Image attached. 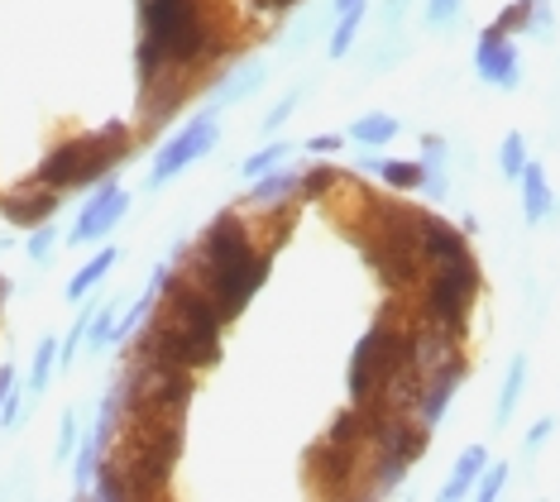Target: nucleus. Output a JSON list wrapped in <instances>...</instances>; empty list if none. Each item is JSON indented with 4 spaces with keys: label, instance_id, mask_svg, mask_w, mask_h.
Masks as SVG:
<instances>
[{
    "label": "nucleus",
    "instance_id": "obj_37",
    "mask_svg": "<svg viewBox=\"0 0 560 502\" xmlns=\"http://www.w3.org/2000/svg\"><path fill=\"white\" fill-rule=\"evenodd\" d=\"M340 144H346L340 135H316V139H307V149H312V153H330V159L340 153Z\"/></svg>",
    "mask_w": 560,
    "mask_h": 502
},
{
    "label": "nucleus",
    "instance_id": "obj_10",
    "mask_svg": "<svg viewBox=\"0 0 560 502\" xmlns=\"http://www.w3.org/2000/svg\"><path fill=\"white\" fill-rule=\"evenodd\" d=\"M125 211H130V197H125V187L120 183H101V191L82 206L78 225H72V244H92L101 235H110V230L125 221Z\"/></svg>",
    "mask_w": 560,
    "mask_h": 502
},
{
    "label": "nucleus",
    "instance_id": "obj_6",
    "mask_svg": "<svg viewBox=\"0 0 560 502\" xmlns=\"http://www.w3.org/2000/svg\"><path fill=\"white\" fill-rule=\"evenodd\" d=\"M427 292H422V320H436L451 335L469 330V306L479 302V288H483V273L475 264V254H460L451 264H431V273L422 278Z\"/></svg>",
    "mask_w": 560,
    "mask_h": 502
},
{
    "label": "nucleus",
    "instance_id": "obj_3",
    "mask_svg": "<svg viewBox=\"0 0 560 502\" xmlns=\"http://www.w3.org/2000/svg\"><path fill=\"white\" fill-rule=\"evenodd\" d=\"M135 139L125 125H106L96 135H82V139H62V144L48 153L34 173V183L54 187V191H68V187H86V183H101L120 159H130Z\"/></svg>",
    "mask_w": 560,
    "mask_h": 502
},
{
    "label": "nucleus",
    "instance_id": "obj_32",
    "mask_svg": "<svg viewBox=\"0 0 560 502\" xmlns=\"http://www.w3.org/2000/svg\"><path fill=\"white\" fill-rule=\"evenodd\" d=\"M551 431H556V417H537V421L527 427V441H522V450H527V455H537V450L551 441Z\"/></svg>",
    "mask_w": 560,
    "mask_h": 502
},
{
    "label": "nucleus",
    "instance_id": "obj_11",
    "mask_svg": "<svg viewBox=\"0 0 560 502\" xmlns=\"http://www.w3.org/2000/svg\"><path fill=\"white\" fill-rule=\"evenodd\" d=\"M360 465V450L354 445H336V441H322L312 445L307 455V474H312V488L316 493H346V479Z\"/></svg>",
    "mask_w": 560,
    "mask_h": 502
},
{
    "label": "nucleus",
    "instance_id": "obj_28",
    "mask_svg": "<svg viewBox=\"0 0 560 502\" xmlns=\"http://www.w3.org/2000/svg\"><path fill=\"white\" fill-rule=\"evenodd\" d=\"M465 10V0H427V24L431 30H441V24H455Z\"/></svg>",
    "mask_w": 560,
    "mask_h": 502
},
{
    "label": "nucleus",
    "instance_id": "obj_9",
    "mask_svg": "<svg viewBox=\"0 0 560 502\" xmlns=\"http://www.w3.org/2000/svg\"><path fill=\"white\" fill-rule=\"evenodd\" d=\"M465 373H469V364L455 354V359H445V364H436L422 378V388H417V402H412V411H417V421H422V427L436 431L441 421H445V411H451L455 393H460Z\"/></svg>",
    "mask_w": 560,
    "mask_h": 502
},
{
    "label": "nucleus",
    "instance_id": "obj_39",
    "mask_svg": "<svg viewBox=\"0 0 560 502\" xmlns=\"http://www.w3.org/2000/svg\"><path fill=\"white\" fill-rule=\"evenodd\" d=\"M350 5H360V0H330V10H336V15H340V10H350Z\"/></svg>",
    "mask_w": 560,
    "mask_h": 502
},
{
    "label": "nucleus",
    "instance_id": "obj_20",
    "mask_svg": "<svg viewBox=\"0 0 560 502\" xmlns=\"http://www.w3.org/2000/svg\"><path fill=\"white\" fill-rule=\"evenodd\" d=\"M364 20H369V0H360V5H350V10H340L336 30H330V58H346L350 54L354 38H360V30H364Z\"/></svg>",
    "mask_w": 560,
    "mask_h": 502
},
{
    "label": "nucleus",
    "instance_id": "obj_35",
    "mask_svg": "<svg viewBox=\"0 0 560 502\" xmlns=\"http://www.w3.org/2000/svg\"><path fill=\"white\" fill-rule=\"evenodd\" d=\"M532 34H551V5H541V0H532V20H527Z\"/></svg>",
    "mask_w": 560,
    "mask_h": 502
},
{
    "label": "nucleus",
    "instance_id": "obj_19",
    "mask_svg": "<svg viewBox=\"0 0 560 502\" xmlns=\"http://www.w3.org/2000/svg\"><path fill=\"white\" fill-rule=\"evenodd\" d=\"M259 86H264V62H245L235 77H225L221 82V92H215L211 106L225 110V106H235V101H245L249 92H259Z\"/></svg>",
    "mask_w": 560,
    "mask_h": 502
},
{
    "label": "nucleus",
    "instance_id": "obj_30",
    "mask_svg": "<svg viewBox=\"0 0 560 502\" xmlns=\"http://www.w3.org/2000/svg\"><path fill=\"white\" fill-rule=\"evenodd\" d=\"M336 167H312V173H302V197H322V191L336 187Z\"/></svg>",
    "mask_w": 560,
    "mask_h": 502
},
{
    "label": "nucleus",
    "instance_id": "obj_38",
    "mask_svg": "<svg viewBox=\"0 0 560 502\" xmlns=\"http://www.w3.org/2000/svg\"><path fill=\"white\" fill-rule=\"evenodd\" d=\"M10 388H15V369L5 364V369H0V402H5V393H10Z\"/></svg>",
    "mask_w": 560,
    "mask_h": 502
},
{
    "label": "nucleus",
    "instance_id": "obj_25",
    "mask_svg": "<svg viewBox=\"0 0 560 502\" xmlns=\"http://www.w3.org/2000/svg\"><path fill=\"white\" fill-rule=\"evenodd\" d=\"M522 167H527V144H522V135L513 130V135H503V144H499V173L508 183H517Z\"/></svg>",
    "mask_w": 560,
    "mask_h": 502
},
{
    "label": "nucleus",
    "instance_id": "obj_33",
    "mask_svg": "<svg viewBox=\"0 0 560 502\" xmlns=\"http://www.w3.org/2000/svg\"><path fill=\"white\" fill-rule=\"evenodd\" d=\"M54 244H58V240H54V225H48V221H44V225H34V235H30V259H39V264H44L48 254H54Z\"/></svg>",
    "mask_w": 560,
    "mask_h": 502
},
{
    "label": "nucleus",
    "instance_id": "obj_7",
    "mask_svg": "<svg viewBox=\"0 0 560 502\" xmlns=\"http://www.w3.org/2000/svg\"><path fill=\"white\" fill-rule=\"evenodd\" d=\"M215 139H221V120H215V106L211 110H201L192 115V120L177 130L168 144L159 149V159H154V173H149V187H163V183H173L183 167H192L197 159H207V153L215 149Z\"/></svg>",
    "mask_w": 560,
    "mask_h": 502
},
{
    "label": "nucleus",
    "instance_id": "obj_12",
    "mask_svg": "<svg viewBox=\"0 0 560 502\" xmlns=\"http://www.w3.org/2000/svg\"><path fill=\"white\" fill-rule=\"evenodd\" d=\"M417 235H422V259L427 264H451L469 254V235L460 225H451L445 215H431V211H417Z\"/></svg>",
    "mask_w": 560,
    "mask_h": 502
},
{
    "label": "nucleus",
    "instance_id": "obj_2",
    "mask_svg": "<svg viewBox=\"0 0 560 502\" xmlns=\"http://www.w3.org/2000/svg\"><path fill=\"white\" fill-rule=\"evenodd\" d=\"M139 86L154 92L163 72H192L221 54L201 0H139Z\"/></svg>",
    "mask_w": 560,
    "mask_h": 502
},
{
    "label": "nucleus",
    "instance_id": "obj_34",
    "mask_svg": "<svg viewBox=\"0 0 560 502\" xmlns=\"http://www.w3.org/2000/svg\"><path fill=\"white\" fill-rule=\"evenodd\" d=\"M72 450H78V417H62V427H58V459H68Z\"/></svg>",
    "mask_w": 560,
    "mask_h": 502
},
{
    "label": "nucleus",
    "instance_id": "obj_29",
    "mask_svg": "<svg viewBox=\"0 0 560 502\" xmlns=\"http://www.w3.org/2000/svg\"><path fill=\"white\" fill-rule=\"evenodd\" d=\"M527 20H532V0H513L493 24H499L503 34H517V30H527Z\"/></svg>",
    "mask_w": 560,
    "mask_h": 502
},
{
    "label": "nucleus",
    "instance_id": "obj_21",
    "mask_svg": "<svg viewBox=\"0 0 560 502\" xmlns=\"http://www.w3.org/2000/svg\"><path fill=\"white\" fill-rule=\"evenodd\" d=\"M116 259H120V249H110V244H106V249L96 254V259H86V264L78 268V273H72V282H68V297H72V302H82L86 292H92L96 282L106 278L110 268H116Z\"/></svg>",
    "mask_w": 560,
    "mask_h": 502
},
{
    "label": "nucleus",
    "instance_id": "obj_4",
    "mask_svg": "<svg viewBox=\"0 0 560 502\" xmlns=\"http://www.w3.org/2000/svg\"><path fill=\"white\" fill-rule=\"evenodd\" d=\"M402 369H412V326H398L388 316L374 320L350 354V402L354 407L378 402Z\"/></svg>",
    "mask_w": 560,
    "mask_h": 502
},
{
    "label": "nucleus",
    "instance_id": "obj_26",
    "mask_svg": "<svg viewBox=\"0 0 560 502\" xmlns=\"http://www.w3.org/2000/svg\"><path fill=\"white\" fill-rule=\"evenodd\" d=\"M508 474H513V469H508L503 459H489V465H483V474H479V483H475V498H479V502H493V498H499L503 488H508Z\"/></svg>",
    "mask_w": 560,
    "mask_h": 502
},
{
    "label": "nucleus",
    "instance_id": "obj_22",
    "mask_svg": "<svg viewBox=\"0 0 560 502\" xmlns=\"http://www.w3.org/2000/svg\"><path fill=\"white\" fill-rule=\"evenodd\" d=\"M378 177H384V187H393V191H422V183H427V167H422V159H384L378 163Z\"/></svg>",
    "mask_w": 560,
    "mask_h": 502
},
{
    "label": "nucleus",
    "instance_id": "obj_23",
    "mask_svg": "<svg viewBox=\"0 0 560 502\" xmlns=\"http://www.w3.org/2000/svg\"><path fill=\"white\" fill-rule=\"evenodd\" d=\"M278 163H292V144H288V139H273V144H264L259 153H249V159H245V163H240V173H245V177H249V183H254V177L273 173V167H278Z\"/></svg>",
    "mask_w": 560,
    "mask_h": 502
},
{
    "label": "nucleus",
    "instance_id": "obj_18",
    "mask_svg": "<svg viewBox=\"0 0 560 502\" xmlns=\"http://www.w3.org/2000/svg\"><path fill=\"white\" fill-rule=\"evenodd\" d=\"M522 388H527V359H513L508 364V373H503V388H499V407H493V427H508L513 421V411H517V402H522Z\"/></svg>",
    "mask_w": 560,
    "mask_h": 502
},
{
    "label": "nucleus",
    "instance_id": "obj_14",
    "mask_svg": "<svg viewBox=\"0 0 560 502\" xmlns=\"http://www.w3.org/2000/svg\"><path fill=\"white\" fill-rule=\"evenodd\" d=\"M292 197H302V167H283L278 163L273 173H264V177H254L249 183V197H245V206H283V201H292Z\"/></svg>",
    "mask_w": 560,
    "mask_h": 502
},
{
    "label": "nucleus",
    "instance_id": "obj_17",
    "mask_svg": "<svg viewBox=\"0 0 560 502\" xmlns=\"http://www.w3.org/2000/svg\"><path fill=\"white\" fill-rule=\"evenodd\" d=\"M402 135V125H398V115H388V110H369V115H360V120L350 125V144H360V149H384V144H393V139Z\"/></svg>",
    "mask_w": 560,
    "mask_h": 502
},
{
    "label": "nucleus",
    "instance_id": "obj_27",
    "mask_svg": "<svg viewBox=\"0 0 560 502\" xmlns=\"http://www.w3.org/2000/svg\"><path fill=\"white\" fill-rule=\"evenodd\" d=\"M298 106H302V92L292 86V92L278 96V101H273V110L264 115V135H278V130H283V125L292 120V110H298Z\"/></svg>",
    "mask_w": 560,
    "mask_h": 502
},
{
    "label": "nucleus",
    "instance_id": "obj_13",
    "mask_svg": "<svg viewBox=\"0 0 560 502\" xmlns=\"http://www.w3.org/2000/svg\"><path fill=\"white\" fill-rule=\"evenodd\" d=\"M54 211H58V191L44 187V183H34V191H10V197L0 201V215H5L10 225H24V230L54 221Z\"/></svg>",
    "mask_w": 560,
    "mask_h": 502
},
{
    "label": "nucleus",
    "instance_id": "obj_1",
    "mask_svg": "<svg viewBox=\"0 0 560 502\" xmlns=\"http://www.w3.org/2000/svg\"><path fill=\"white\" fill-rule=\"evenodd\" d=\"M273 264V249H254V235L240 211H221L215 221L201 230L192 278L201 292H211V302L221 306L225 320H235L254 302V292L264 288Z\"/></svg>",
    "mask_w": 560,
    "mask_h": 502
},
{
    "label": "nucleus",
    "instance_id": "obj_8",
    "mask_svg": "<svg viewBox=\"0 0 560 502\" xmlns=\"http://www.w3.org/2000/svg\"><path fill=\"white\" fill-rule=\"evenodd\" d=\"M475 72H479V82L499 86V92H513L522 82V58H517L513 34H503L499 24H483L479 44H475Z\"/></svg>",
    "mask_w": 560,
    "mask_h": 502
},
{
    "label": "nucleus",
    "instance_id": "obj_16",
    "mask_svg": "<svg viewBox=\"0 0 560 502\" xmlns=\"http://www.w3.org/2000/svg\"><path fill=\"white\" fill-rule=\"evenodd\" d=\"M489 445H465L460 450V459H455V469H451V479H445L441 488V502H460V498H475V483H479V474L483 465H489Z\"/></svg>",
    "mask_w": 560,
    "mask_h": 502
},
{
    "label": "nucleus",
    "instance_id": "obj_31",
    "mask_svg": "<svg viewBox=\"0 0 560 502\" xmlns=\"http://www.w3.org/2000/svg\"><path fill=\"white\" fill-rule=\"evenodd\" d=\"M445 159H451V149H445V139L427 135V139H422V167H427V173H445Z\"/></svg>",
    "mask_w": 560,
    "mask_h": 502
},
{
    "label": "nucleus",
    "instance_id": "obj_5",
    "mask_svg": "<svg viewBox=\"0 0 560 502\" xmlns=\"http://www.w3.org/2000/svg\"><path fill=\"white\" fill-rule=\"evenodd\" d=\"M374 230L364 235V259L388 288H412L422 282V235H417V211H384V201L369 197Z\"/></svg>",
    "mask_w": 560,
    "mask_h": 502
},
{
    "label": "nucleus",
    "instance_id": "obj_24",
    "mask_svg": "<svg viewBox=\"0 0 560 502\" xmlns=\"http://www.w3.org/2000/svg\"><path fill=\"white\" fill-rule=\"evenodd\" d=\"M54 369H58V340H54V335H44V340H39V350H34L30 393H44V388H48V378H54Z\"/></svg>",
    "mask_w": 560,
    "mask_h": 502
},
{
    "label": "nucleus",
    "instance_id": "obj_15",
    "mask_svg": "<svg viewBox=\"0 0 560 502\" xmlns=\"http://www.w3.org/2000/svg\"><path fill=\"white\" fill-rule=\"evenodd\" d=\"M517 183H522V221L541 225L546 215L556 211V191H551V183H546V167L527 159V167H522Z\"/></svg>",
    "mask_w": 560,
    "mask_h": 502
},
{
    "label": "nucleus",
    "instance_id": "obj_36",
    "mask_svg": "<svg viewBox=\"0 0 560 502\" xmlns=\"http://www.w3.org/2000/svg\"><path fill=\"white\" fill-rule=\"evenodd\" d=\"M15 421H20V393L10 388L5 402H0V427H15Z\"/></svg>",
    "mask_w": 560,
    "mask_h": 502
}]
</instances>
